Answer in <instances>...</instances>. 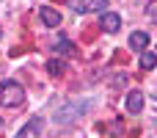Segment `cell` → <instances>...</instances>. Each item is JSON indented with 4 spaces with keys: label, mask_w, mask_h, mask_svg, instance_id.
Returning <instances> with one entry per match:
<instances>
[{
    "label": "cell",
    "mask_w": 157,
    "mask_h": 138,
    "mask_svg": "<svg viewBox=\"0 0 157 138\" xmlns=\"http://www.w3.org/2000/svg\"><path fill=\"white\" fill-rule=\"evenodd\" d=\"M88 108H91V100H75V102H66V105H61V108L52 113V122H55V124H72V122L83 119V116L88 113Z\"/></svg>",
    "instance_id": "obj_1"
},
{
    "label": "cell",
    "mask_w": 157,
    "mask_h": 138,
    "mask_svg": "<svg viewBox=\"0 0 157 138\" xmlns=\"http://www.w3.org/2000/svg\"><path fill=\"white\" fill-rule=\"evenodd\" d=\"M25 102V89L17 80H0V108H17Z\"/></svg>",
    "instance_id": "obj_2"
},
{
    "label": "cell",
    "mask_w": 157,
    "mask_h": 138,
    "mask_svg": "<svg viewBox=\"0 0 157 138\" xmlns=\"http://www.w3.org/2000/svg\"><path fill=\"white\" fill-rule=\"evenodd\" d=\"M75 14H91V11H105L108 0H69Z\"/></svg>",
    "instance_id": "obj_3"
},
{
    "label": "cell",
    "mask_w": 157,
    "mask_h": 138,
    "mask_svg": "<svg viewBox=\"0 0 157 138\" xmlns=\"http://www.w3.org/2000/svg\"><path fill=\"white\" fill-rule=\"evenodd\" d=\"M41 130H44V119H41V116H33V119H28V124H25L14 138H39Z\"/></svg>",
    "instance_id": "obj_4"
},
{
    "label": "cell",
    "mask_w": 157,
    "mask_h": 138,
    "mask_svg": "<svg viewBox=\"0 0 157 138\" xmlns=\"http://www.w3.org/2000/svg\"><path fill=\"white\" fill-rule=\"evenodd\" d=\"M124 108H127V113L138 116V113L144 111V91H141V89H132V91L127 94V102H124Z\"/></svg>",
    "instance_id": "obj_5"
},
{
    "label": "cell",
    "mask_w": 157,
    "mask_h": 138,
    "mask_svg": "<svg viewBox=\"0 0 157 138\" xmlns=\"http://www.w3.org/2000/svg\"><path fill=\"white\" fill-rule=\"evenodd\" d=\"M99 28H102L105 33H119V28H121V17H119L116 11H105L102 19H99Z\"/></svg>",
    "instance_id": "obj_6"
},
{
    "label": "cell",
    "mask_w": 157,
    "mask_h": 138,
    "mask_svg": "<svg viewBox=\"0 0 157 138\" xmlns=\"http://www.w3.org/2000/svg\"><path fill=\"white\" fill-rule=\"evenodd\" d=\"M39 17H41V22H44L47 28H58V25H61V11L52 8V6H41V8H39Z\"/></svg>",
    "instance_id": "obj_7"
},
{
    "label": "cell",
    "mask_w": 157,
    "mask_h": 138,
    "mask_svg": "<svg viewBox=\"0 0 157 138\" xmlns=\"http://www.w3.org/2000/svg\"><path fill=\"white\" fill-rule=\"evenodd\" d=\"M146 47H149V33H144V30L130 33V50L132 53H146Z\"/></svg>",
    "instance_id": "obj_8"
},
{
    "label": "cell",
    "mask_w": 157,
    "mask_h": 138,
    "mask_svg": "<svg viewBox=\"0 0 157 138\" xmlns=\"http://www.w3.org/2000/svg\"><path fill=\"white\" fill-rule=\"evenodd\" d=\"M52 50H55V53H61V55H69V53H75V47H72V41H69V39H58V41L52 44Z\"/></svg>",
    "instance_id": "obj_9"
},
{
    "label": "cell",
    "mask_w": 157,
    "mask_h": 138,
    "mask_svg": "<svg viewBox=\"0 0 157 138\" xmlns=\"http://www.w3.org/2000/svg\"><path fill=\"white\" fill-rule=\"evenodd\" d=\"M47 72H50L52 77H61V75H63V61H58V58L47 61Z\"/></svg>",
    "instance_id": "obj_10"
},
{
    "label": "cell",
    "mask_w": 157,
    "mask_h": 138,
    "mask_svg": "<svg viewBox=\"0 0 157 138\" xmlns=\"http://www.w3.org/2000/svg\"><path fill=\"white\" fill-rule=\"evenodd\" d=\"M141 66H144V69H155L157 66V55L155 53H141Z\"/></svg>",
    "instance_id": "obj_11"
},
{
    "label": "cell",
    "mask_w": 157,
    "mask_h": 138,
    "mask_svg": "<svg viewBox=\"0 0 157 138\" xmlns=\"http://www.w3.org/2000/svg\"><path fill=\"white\" fill-rule=\"evenodd\" d=\"M110 130H113V136H121V130H124V124H121V122H116V124H113Z\"/></svg>",
    "instance_id": "obj_12"
},
{
    "label": "cell",
    "mask_w": 157,
    "mask_h": 138,
    "mask_svg": "<svg viewBox=\"0 0 157 138\" xmlns=\"http://www.w3.org/2000/svg\"><path fill=\"white\" fill-rule=\"evenodd\" d=\"M0 36H3V28H0Z\"/></svg>",
    "instance_id": "obj_13"
}]
</instances>
